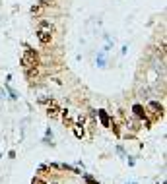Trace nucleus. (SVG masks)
<instances>
[{
	"label": "nucleus",
	"instance_id": "obj_3",
	"mask_svg": "<svg viewBox=\"0 0 167 184\" xmlns=\"http://www.w3.org/2000/svg\"><path fill=\"white\" fill-rule=\"evenodd\" d=\"M146 110H150L152 114H156V118H159V116H163V105L161 103H157V101H152V103H148V109Z\"/></svg>",
	"mask_w": 167,
	"mask_h": 184
},
{
	"label": "nucleus",
	"instance_id": "obj_2",
	"mask_svg": "<svg viewBox=\"0 0 167 184\" xmlns=\"http://www.w3.org/2000/svg\"><path fill=\"white\" fill-rule=\"evenodd\" d=\"M37 39L41 45H49L51 41H53V31H49V29H39L37 31Z\"/></svg>",
	"mask_w": 167,
	"mask_h": 184
},
{
	"label": "nucleus",
	"instance_id": "obj_6",
	"mask_svg": "<svg viewBox=\"0 0 167 184\" xmlns=\"http://www.w3.org/2000/svg\"><path fill=\"white\" fill-rule=\"evenodd\" d=\"M70 128H74V134H76V138H84V136H86V130H84V126H82V124H72Z\"/></svg>",
	"mask_w": 167,
	"mask_h": 184
},
{
	"label": "nucleus",
	"instance_id": "obj_4",
	"mask_svg": "<svg viewBox=\"0 0 167 184\" xmlns=\"http://www.w3.org/2000/svg\"><path fill=\"white\" fill-rule=\"evenodd\" d=\"M47 114L51 116V118H56V116L60 114V107L56 105L55 101H51V103H49V107H47Z\"/></svg>",
	"mask_w": 167,
	"mask_h": 184
},
{
	"label": "nucleus",
	"instance_id": "obj_7",
	"mask_svg": "<svg viewBox=\"0 0 167 184\" xmlns=\"http://www.w3.org/2000/svg\"><path fill=\"white\" fill-rule=\"evenodd\" d=\"M97 114H99V120H101L103 126H109V124H111V120H109V116H107L105 110H97Z\"/></svg>",
	"mask_w": 167,
	"mask_h": 184
},
{
	"label": "nucleus",
	"instance_id": "obj_10",
	"mask_svg": "<svg viewBox=\"0 0 167 184\" xmlns=\"http://www.w3.org/2000/svg\"><path fill=\"white\" fill-rule=\"evenodd\" d=\"M51 184H56V182H51Z\"/></svg>",
	"mask_w": 167,
	"mask_h": 184
},
{
	"label": "nucleus",
	"instance_id": "obj_5",
	"mask_svg": "<svg viewBox=\"0 0 167 184\" xmlns=\"http://www.w3.org/2000/svg\"><path fill=\"white\" fill-rule=\"evenodd\" d=\"M132 110H134V116H136V118H142V120L146 118V114H148V110L144 109L142 105H134V107H132Z\"/></svg>",
	"mask_w": 167,
	"mask_h": 184
},
{
	"label": "nucleus",
	"instance_id": "obj_8",
	"mask_svg": "<svg viewBox=\"0 0 167 184\" xmlns=\"http://www.w3.org/2000/svg\"><path fill=\"white\" fill-rule=\"evenodd\" d=\"M43 8H45V4H37V6H33V8H31V14H33V16H39V14L43 12Z\"/></svg>",
	"mask_w": 167,
	"mask_h": 184
},
{
	"label": "nucleus",
	"instance_id": "obj_9",
	"mask_svg": "<svg viewBox=\"0 0 167 184\" xmlns=\"http://www.w3.org/2000/svg\"><path fill=\"white\" fill-rule=\"evenodd\" d=\"M33 184H45V182H43L41 178H33Z\"/></svg>",
	"mask_w": 167,
	"mask_h": 184
},
{
	"label": "nucleus",
	"instance_id": "obj_1",
	"mask_svg": "<svg viewBox=\"0 0 167 184\" xmlns=\"http://www.w3.org/2000/svg\"><path fill=\"white\" fill-rule=\"evenodd\" d=\"M39 64V56L33 49H25L24 56H21V66L24 68H31V66H37Z\"/></svg>",
	"mask_w": 167,
	"mask_h": 184
}]
</instances>
